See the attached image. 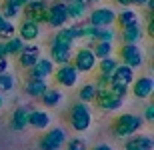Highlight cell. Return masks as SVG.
I'll use <instances>...</instances> for the list:
<instances>
[{"label": "cell", "mask_w": 154, "mask_h": 150, "mask_svg": "<svg viewBox=\"0 0 154 150\" xmlns=\"http://www.w3.org/2000/svg\"><path fill=\"white\" fill-rule=\"evenodd\" d=\"M142 116L134 114V112H122L112 120V134L116 138H128L132 134H136L142 128Z\"/></svg>", "instance_id": "1"}, {"label": "cell", "mask_w": 154, "mask_h": 150, "mask_svg": "<svg viewBox=\"0 0 154 150\" xmlns=\"http://www.w3.org/2000/svg\"><path fill=\"white\" fill-rule=\"evenodd\" d=\"M68 124L76 132H86L92 124V108L90 104L76 100L68 108Z\"/></svg>", "instance_id": "2"}, {"label": "cell", "mask_w": 154, "mask_h": 150, "mask_svg": "<svg viewBox=\"0 0 154 150\" xmlns=\"http://www.w3.org/2000/svg\"><path fill=\"white\" fill-rule=\"evenodd\" d=\"M116 58L120 64H126L136 70L144 64V50L140 48V44H120Z\"/></svg>", "instance_id": "3"}, {"label": "cell", "mask_w": 154, "mask_h": 150, "mask_svg": "<svg viewBox=\"0 0 154 150\" xmlns=\"http://www.w3.org/2000/svg\"><path fill=\"white\" fill-rule=\"evenodd\" d=\"M96 56L92 48H86V46H80L78 50L72 54V66L78 70V74H90L96 70Z\"/></svg>", "instance_id": "4"}, {"label": "cell", "mask_w": 154, "mask_h": 150, "mask_svg": "<svg viewBox=\"0 0 154 150\" xmlns=\"http://www.w3.org/2000/svg\"><path fill=\"white\" fill-rule=\"evenodd\" d=\"M24 20H32L38 24H46L48 20V2L46 0H28L20 10Z\"/></svg>", "instance_id": "5"}, {"label": "cell", "mask_w": 154, "mask_h": 150, "mask_svg": "<svg viewBox=\"0 0 154 150\" xmlns=\"http://www.w3.org/2000/svg\"><path fill=\"white\" fill-rule=\"evenodd\" d=\"M52 78H54V82L60 88H74L80 80V74H78V70L72 66V62H68V64L56 66L54 72H52Z\"/></svg>", "instance_id": "6"}, {"label": "cell", "mask_w": 154, "mask_h": 150, "mask_svg": "<svg viewBox=\"0 0 154 150\" xmlns=\"http://www.w3.org/2000/svg\"><path fill=\"white\" fill-rule=\"evenodd\" d=\"M94 104L102 112H116V110L122 108L124 104V98H118L116 94L110 92L108 86H102V88H96V96H94Z\"/></svg>", "instance_id": "7"}, {"label": "cell", "mask_w": 154, "mask_h": 150, "mask_svg": "<svg viewBox=\"0 0 154 150\" xmlns=\"http://www.w3.org/2000/svg\"><path fill=\"white\" fill-rule=\"evenodd\" d=\"M92 26H100V28H112L116 22V10L110 6H96L88 12L86 18Z\"/></svg>", "instance_id": "8"}, {"label": "cell", "mask_w": 154, "mask_h": 150, "mask_svg": "<svg viewBox=\"0 0 154 150\" xmlns=\"http://www.w3.org/2000/svg\"><path fill=\"white\" fill-rule=\"evenodd\" d=\"M46 24L50 28L58 30L70 24V18H68V10H66V4L60 2V0H54V2H48V20Z\"/></svg>", "instance_id": "9"}, {"label": "cell", "mask_w": 154, "mask_h": 150, "mask_svg": "<svg viewBox=\"0 0 154 150\" xmlns=\"http://www.w3.org/2000/svg\"><path fill=\"white\" fill-rule=\"evenodd\" d=\"M54 62H52L48 56H40L28 70H24L26 72V78H32V80H48L54 72Z\"/></svg>", "instance_id": "10"}, {"label": "cell", "mask_w": 154, "mask_h": 150, "mask_svg": "<svg viewBox=\"0 0 154 150\" xmlns=\"http://www.w3.org/2000/svg\"><path fill=\"white\" fill-rule=\"evenodd\" d=\"M64 142H66V130L56 126V128H50L48 132L42 134L38 144L42 150H60Z\"/></svg>", "instance_id": "11"}, {"label": "cell", "mask_w": 154, "mask_h": 150, "mask_svg": "<svg viewBox=\"0 0 154 150\" xmlns=\"http://www.w3.org/2000/svg\"><path fill=\"white\" fill-rule=\"evenodd\" d=\"M40 56H42V50H40V46L36 42H24L22 50L16 54V62L22 70H28Z\"/></svg>", "instance_id": "12"}, {"label": "cell", "mask_w": 154, "mask_h": 150, "mask_svg": "<svg viewBox=\"0 0 154 150\" xmlns=\"http://www.w3.org/2000/svg\"><path fill=\"white\" fill-rule=\"evenodd\" d=\"M130 92L134 98L138 100H148L150 96L154 94V80L152 76H136L134 82L130 84Z\"/></svg>", "instance_id": "13"}, {"label": "cell", "mask_w": 154, "mask_h": 150, "mask_svg": "<svg viewBox=\"0 0 154 150\" xmlns=\"http://www.w3.org/2000/svg\"><path fill=\"white\" fill-rule=\"evenodd\" d=\"M72 54H74L72 46H68V44H56V42H52V44H50V56H48V58L54 62V66H60V64L72 62Z\"/></svg>", "instance_id": "14"}, {"label": "cell", "mask_w": 154, "mask_h": 150, "mask_svg": "<svg viewBox=\"0 0 154 150\" xmlns=\"http://www.w3.org/2000/svg\"><path fill=\"white\" fill-rule=\"evenodd\" d=\"M52 122V116L46 108H30L28 110V126L36 130H46Z\"/></svg>", "instance_id": "15"}, {"label": "cell", "mask_w": 154, "mask_h": 150, "mask_svg": "<svg viewBox=\"0 0 154 150\" xmlns=\"http://www.w3.org/2000/svg\"><path fill=\"white\" fill-rule=\"evenodd\" d=\"M18 36H20L24 42H36L40 36H42V24L32 22V20H24L22 18V22L18 26Z\"/></svg>", "instance_id": "16"}, {"label": "cell", "mask_w": 154, "mask_h": 150, "mask_svg": "<svg viewBox=\"0 0 154 150\" xmlns=\"http://www.w3.org/2000/svg\"><path fill=\"white\" fill-rule=\"evenodd\" d=\"M116 26L120 30L122 28H130V26H138L140 24V16H138V12L134 8H122L120 12H116Z\"/></svg>", "instance_id": "17"}, {"label": "cell", "mask_w": 154, "mask_h": 150, "mask_svg": "<svg viewBox=\"0 0 154 150\" xmlns=\"http://www.w3.org/2000/svg\"><path fill=\"white\" fill-rule=\"evenodd\" d=\"M134 78H136V70L130 68V66H126V64H118L116 70H114V74H112V82H116L120 86H126V88H130Z\"/></svg>", "instance_id": "18"}, {"label": "cell", "mask_w": 154, "mask_h": 150, "mask_svg": "<svg viewBox=\"0 0 154 150\" xmlns=\"http://www.w3.org/2000/svg\"><path fill=\"white\" fill-rule=\"evenodd\" d=\"M116 38L120 40V44H140V40L144 38V30L138 26H130V28H122L116 34Z\"/></svg>", "instance_id": "19"}, {"label": "cell", "mask_w": 154, "mask_h": 150, "mask_svg": "<svg viewBox=\"0 0 154 150\" xmlns=\"http://www.w3.org/2000/svg\"><path fill=\"white\" fill-rule=\"evenodd\" d=\"M38 100H40V104H42L46 110H52V108H56V106H60V102L64 100V94H62L60 88L48 86V88H46V92L42 94Z\"/></svg>", "instance_id": "20"}, {"label": "cell", "mask_w": 154, "mask_h": 150, "mask_svg": "<svg viewBox=\"0 0 154 150\" xmlns=\"http://www.w3.org/2000/svg\"><path fill=\"white\" fill-rule=\"evenodd\" d=\"M24 94L32 100H38L42 94L46 92V88H48V80H32V78H26L24 80Z\"/></svg>", "instance_id": "21"}, {"label": "cell", "mask_w": 154, "mask_h": 150, "mask_svg": "<svg viewBox=\"0 0 154 150\" xmlns=\"http://www.w3.org/2000/svg\"><path fill=\"white\" fill-rule=\"evenodd\" d=\"M78 40V36H76V30L72 24H66L62 28H58L52 36V42H56V44H68V46H74V42Z\"/></svg>", "instance_id": "22"}, {"label": "cell", "mask_w": 154, "mask_h": 150, "mask_svg": "<svg viewBox=\"0 0 154 150\" xmlns=\"http://www.w3.org/2000/svg\"><path fill=\"white\" fill-rule=\"evenodd\" d=\"M126 150H152V138L146 134H132L124 142Z\"/></svg>", "instance_id": "23"}, {"label": "cell", "mask_w": 154, "mask_h": 150, "mask_svg": "<svg viewBox=\"0 0 154 150\" xmlns=\"http://www.w3.org/2000/svg\"><path fill=\"white\" fill-rule=\"evenodd\" d=\"M10 126L12 130H24V128H28V108H24V106H18V108L12 110L10 114Z\"/></svg>", "instance_id": "24"}, {"label": "cell", "mask_w": 154, "mask_h": 150, "mask_svg": "<svg viewBox=\"0 0 154 150\" xmlns=\"http://www.w3.org/2000/svg\"><path fill=\"white\" fill-rule=\"evenodd\" d=\"M118 58L116 56H106V58H100L96 62L98 66V74H102V76H108V78H112V74H114V70L116 66H118Z\"/></svg>", "instance_id": "25"}, {"label": "cell", "mask_w": 154, "mask_h": 150, "mask_svg": "<svg viewBox=\"0 0 154 150\" xmlns=\"http://www.w3.org/2000/svg\"><path fill=\"white\" fill-rule=\"evenodd\" d=\"M66 10H68V18L72 22H76V20H84L86 12H88V6L78 2V0H74V2H68L66 4Z\"/></svg>", "instance_id": "26"}, {"label": "cell", "mask_w": 154, "mask_h": 150, "mask_svg": "<svg viewBox=\"0 0 154 150\" xmlns=\"http://www.w3.org/2000/svg\"><path fill=\"white\" fill-rule=\"evenodd\" d=\"M24 46V40L20 38V36H12V38H8V40L2 42V48H4V56H16L18 52L22 50Z\"/></svg>", "instance_id": "27"}, {"label": "cell", "mask_w": 154, "mask_h": 150, "mask_svg": "<svg viewBox=\"0 0 154 150\" xmlns=\"http://www.w3.org/2000/svg\"><path fill=\"white\" fill-rule=\"evenodd\" d=\"M114 40H116V32L112 28L94 26V32H92V40L90 42H114Z\"/></svg>", "instance_id": "28"}, {"label": "cell", "mask_w": 154, "mask_h": 150, "mask_svg": "<svg viewBox=\"0 0 154 150\" xmlns=\"http://www.w3.org/2000/svg\"><path fill=\"white\" fill-rule=\"evenodd\" d=\"M92 52H94V56L96 60L100 58H106V56H114V42H94V46H92Z\"/></svg>", "instance_id": "29"}, {"label": "cell", "mask_w": 154, "mask_h": 150, "mask_svg": "<svg viewBox=\"0 0 154 150\" xmlns=\"http://www.w3.org/2000/svg\"><path fill=\"white\" fill-rule=\"evenodd\" d=\"M94 96H96V86H94V82H84V84L78 88V100L80 102L92 104L94 102Z\"/></svg>", "instance_id": "30"}, {"label": "cell", "mask_w": 154, "mask_h": 150, "mask_svg": "<svg viewBox=\"0 0 154 150\" xmlns=\"http://www.w3.org/2000/svg\"><path fill=\"white\" fill-rule=\"evenodd\" d=\"M16 88V78L10 72H2L0 74V94H8Z\"/></svg>", "instance_id": "31"}, {"label": "cell", "mask_w": 154, "mask_h": 150, "mask_svg": "<svg viewBox=\"0 0 154 150\" xmlns=\"http://www.w3.org/2000/svg\"><path fill=\"white\" fill-rule=\"evenodd\" d=\"M12 36H16V26H14L12 20H6V24L2 26V30H0V40L4 42V40H8V38H12Z\"/></svg>", "instance_id": "32"}, {"label": "cell", "mask_w": 154, "mask_h": 150, "mask_svg": "<svg viewBox=\"0 0 154 150\" xmlns=\"http://www.w3.org/2000/svg\"><path fill=\"white\" fill-rule=\"evenodd\" d=\"M0 14H2L6 20H14V18L20 16V10H18V8H14V6H10V4H2Z\"/></svg>", "instance_id": "33"}, {"label": "cell", "mask_w": 154, "mask_h": 150, "mask_svg": "<svg viewBox=\"0 0 154 150\" xmlns=\"http://www.w3.org/2000/svg\"><path fill=\"white\" fill-rule=\"evenodd\" d=\"M66 150H86V140L84 138H70Z\"/></svg>", "instance_id": "34"}, {"label": "cell", "mask_w": 154, "mask_h": 150, "mask_svg": "<svg viewBox=\"0 0 154 150\" xmlns=\"http://www.w3.org/2000/svg\"><path fill=\"white\" fill-rule=\"evenodd\" d=\"M142 120H144V122H148V124H152V122H154V104H152V102H148V104H146Z\"/></svg>", "instance_id": "35"}, {"label": "cell", "mask_w": 154, "mask_h": 150, "mask_svg": "<svg viewBox=\"0 0 154 150\" xmlns=\"http://www.w3.org/2000/svg\"><path fill=\"white\" fill-rule=\"evenodd\" d=\"M28 0H2V4H10L14 6V8H18V10H22V6L26 4Z\"/></svg>", "instance_id": "36"}, {"label": "cell", "mask_w": 154, "mask_h": 150, "mask_svg": "<svg viewBox=\"0 0 154 150\" xmlns=\"http://www.w3.org/2000/svg\"><path fill=\"white\" fill-rule=\"evenodd\" d=\"M8 68H10L8 56H0V74H2V72H8Z\"/></svg>", "instance_id": "37"}, {"label": "cell", "mask_w": 154, "mask_h": 150, "mask_svg": "<svg viewBox=\"0 0 154 150\" xmlns=\"http://www.w3.org/2000/svg\"><path fill=\"white\" fill-rule=\"evenodd\" d=\"M112 4H118V6H122V8H128V6H130V0H112Z\"/></svg>", "instance_id": "38"}, {"label": "cell", "mask_w": 154, "mask_h": 150, "mask_svg": "<svg viewBox=\"0 0 154 150\" xmlns=\"http://www.w3.org/2000/svg\"><path fill=\"white\" fill-rule=\"evenodd\" d=\"M148 0H130V6H146Z\"/></svg>", "instance_id": "39"}, {"label": "cell", "mask_w": 154, "mask_h": 150, "mask_svg": "<svg viewBox=\"0 0 154 150\" xmlns=\"http://www.w3.org/2000/svg\"><path fill=\"white\" fill-rule=\"evenodd\" d=\"M92 150H112V148H110V144H96Z\"/></svg>", "instance_id": "40"}, {"label": "cell", "mask_w": 154, "mask_h": 150, "mask_svg": "<svg viewBox=\"0 0 154 150\" xmlns=\"http://www.w3.org/2000/svg\"><path fill=\"white\" fill-rule=\"evenodd\" d=\"M4 104H6V100H4V94H0V110L4 108Z\"/></svg>", "instance_id": "41"}, {"label": "cell", "mask_w": 154, "mask_h": 150, "mask_svg": "<svg viewBox=\"0 0 154 150\" xmlns=\"http://www.w3.org/2000/svg\"><path fill=\"white\" fill-rule=\"evenodd\" d=\"M78 2H82V4H86V6H92V4H94L92 0H78Z\"/></svg>", "instance_id": "42"}, {"label": "cell", "mask_w": 154, "mask_h": 150, "mask_svg": "<svg viewBox=\"0 0 154 150\" xmlns=\"http://www.w3.org/2000/svg\"><path fill=\"white\" fill-rule=\"evenodd\" d=\"M4 24H6V18L0 14V30H2V26H4Z\"/></svg>", "instance_id": "43"}, {"label": "cell", "mask_w": 154, "mask_h": 150, "mask_svg": "<svg viewBox=\"0 0 154 150\" xmlns=\"http://www.w3.org/2000/svg\"><path fill=\"white\" fill-rule=\"evenodd\" d=\"M0 56H4V48H2V40H0Z\"/></svg>", "instance_id": "44"}, {"label": "cell", "mask_w": 154, "mask_h": 150, "mask_svg": "<svg viewBox=\"0 0 154 150\" xmlns=\"http://www.w3.org/2000/svg\"><path fill=\"white\" fill-rule=\"evenodd\" d=\"M60 2H64V4H68V2H74V0H60Z\"/></svg>", "instance_id": "45"}, {"label": "cell", "mask_w": 154, "mask_h": 150, "mask_svg": "<svg viewBox=\"0 0 154 150\" xmlns=\"http://www.w3.org/2000/svg\"><path fill=\"white\" fill-rule=\"evenodd\" d=\"M92 2H94V4H98V2H102V0H92Z\"/></svg>", "instance_id": "46"}]
</instances>
